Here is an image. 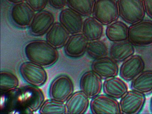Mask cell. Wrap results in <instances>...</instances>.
<instances>
[{
	"label": "cell",
	"mask_w": 152,
	"mask_h": 114,
	"mask_svg": "<svg viewBox=\"0 0 152 114\" xmlns=\"http://www.w3.org/2000/svg\"><path fill=\"white\" fill-rule=\"evenodd\" d=\"M49 5L56 10H63L67 3V0H48Z\"/></svg>",
	"instance_id": "f1b7e54d"
},
{
	"label": "cell",
	"mask_w": 152,
	"mask_h": 114,
	"mask_svg": "<svg viewBox=\"0 0 152 114\" xmlns=\"http://www.w3.org/2000/svg\"><path fill=\"white\" fill-rule=\"evenodd\" d=\"M118 63L110 56H107L95 59L91 64V70L104 80L119 75L120 68Z\"/></svg>",
	"instance_id": "9a60e30c"
},
{
	"label": "cell",
	"mask_w": 152,
	"mask_h": 114,
	"mask_svg": "<svg viewBox=\"0 0 152 114\" xmlns=\"http://www.w3.org/2000/svg\"><path fill=\"white\" fill-rule=\"evenodd\" d=\"M131 89L145 95L152 93V70L143 71L131 81Z\"/></svg>",
	"instance_id": "603a6c76"
},
{
	"label": "cell",
	"mask_w": 152,
	"mask_h": 114,
	"mask_svg": "<svg viewBox=\"0 0 152 114\" xmlns=\"http://www.w3.org/2000/svg\"><path fill=\"white\" fill-rule=\"evenodd\" d=\"M146 14L152 20V0H144Z\"/></svg>",
	"instance_id": "f546056e"
},
{
	"label": "cell",
	"mask_w": 152,
	"mask_h": 114,
	"mask_svg": "<svg viewBox=\"0 0 152 114\" xmlns=\"http://www.w3.org/2000/svg\"><path fill=\"white\" fill-rule=\"evenodd\" d=\"M58 20L70 34L81 33L83 22V16L72 9L67 7L61 10Z\"/></svg>",
	"instance_id": "4fadbf2b"
},
{
	"label": "cell",
	"mask_w": 152,
	"mask_h": 114,
	"mask_svg": "<svg viewBox=\"0 0 152 114\" xmlns=\"http://www.w3.org/2000/svg\"><path fill=\"white\" fill-rule=\"evenodd\" d=\"M150 110H151V112L152 113V97L151 98V100H150Z\"/></svg>",
	"instance_id": "1f68e13d"
},
{
	"label": "cell",
	"mask_w": 152,
	"mask_h": 114,
	"mask_svg": "<svg viewBox=\"0 0 152 114\" xmlns=\"http://www.w3.org/2000/svg\"><path fill=\"white\" fill-rule=\"evenodd\" d=\"M70 33L58 21L55 22L46 34V40L57 49L64 47L70 36Z\"/></svg>",
	"instance_id": "d6986e66"
},
{
	"label": "cell",
	"mask_w": 152,
	"mask_h": 114,
	"mask_svg": "<svg viewBox=\"0 0 152 114\" xmlns=\"http://www.w3.org/2000/svg\"><path fill=\"white\" fill-rule=\"evenodd\" d=\"M106 26V36L110 42L115 43L128 40L129 26L127 23L117 20Z\"/></svg>",
	"instance_id": "7402d4cb"
},
{
	"label": "cell",
	"mask_w": 152,
	"mask_h": 114,
	"mask_svg": "<svg viewBox=\"0 0 152 114\" xmlns=\"http://www.w3.org/2000/svg\"><path fill=\"white\" fill-rule=\"evenodd\" d=\"M67 114H84L90 107V98L82 91L73 93L65 102Z\"/></svg>",
	"instance_id": "e0dca14e"
},
{
	"label": "cell",
	"mask_w": 152,
	"mask_h": 114,
	"mask_svg": "<svg viewBox=\"0 0 152 114\" xmlns=\"http://www.w3.org/2000/svg\"><path fill=\"white\" fill-rule=\"evenodd\" d=\"M104 25L93 16H89L83 20L82 33L88 41L99 40L104 33Z\"/></svg>",
	"instance_id": "44dd1931"
},
{
	"label": "cell",
	"mask_w": 152,
	"mask_h": 114,
	"mask_svg": "<svg viewBox=\"0 0 152 114\" xmlns=\"http://www.w3.org/2000/svg\"><path fill=\"white\" fill-rule=\"evenodd\" d=\"M26 2L35 12L45 10L48 4V0H26Z\"/></svg>",
	"instance_id": "83f0119b"
},
{
	"label": "cell",
	"mask_w": 152,
	"mask_h": 114,
	"mask_svg": "<svg viewBox=\"0 0 152 114\" xmlns=\"http://www.w3.org/2000/svg\"><path fill=\"white\" fill-rule=\"evenodd\" d=\"M128 89V85L124 80L117 76L104 79L103 83L104 93L116 99H121Z\"/></svg>",
	"instance_id": "ac0fdd59"
},
{
	"label": "cell",
	"mask_w": 152,
	"mask_h": 114,
	"mask_svg": "<svg viewBox=\"0 0 152 114\" xmlns=\"http://www.w3.org/2000/svg\"><path fill=\"white\" fill-rule=\"evenodd\" d=\"M145 68L143 58L138 54H134L122 62L119 69V75L124 81L131 82L144 71Z\"/></svg>",
	"instance_id": "7c38bea8"
},
{
	"label": "cell",
	"mask_w": 152,
	"mask_h": 114,
	"mask_svg": "<svg viewBox=\"0 0 152 114\" xmlns=\"http://www.w3.org/2000/svg\"><path fill=\"white\" fill-rule=\"evenodd\" d=\"M55 15L50 11L44 10L37 12L28 28L29 32L35 37L46 35L55 23Z\"/></svg>",
	"instance_id": "ba28073f"
},
{
	"label": "cell",
	"mask_w": 152,
	"mask_h": 114,
	"mask_svg": "<svg viewBox=\"0 0 152 114\" xmlns=\"http://www.w3.org/2000/svg\"><path fill=\"white\" fill-rule=\"evenodd\" d=\"M40 114H67L66 103L53 99L44 101L39 110Z\"/></svg>",
	"instance_id": "484cf974"
},
{
	"label": "cell",
	"mask_w": 152,
	"mask_h": 114,
	"mask_svg": "<svg viewBox=\"0 0 152 114\" xmlns=\"http://www.w3.org/2000/svg\"><path fill=\"white\" fill-rule=\"evenodd\" d=\"M19 81L18 77L10 71H1V91H7L18 87Z\"/></svg>",
	"instance_id": "4316f807"
},
{
	"label": "cell",
	"mask_w": 152,
	"mask_h": 114,
	"mask_svg": "<svg viewBox=\"0 0 152 114\" xmlns=\"http://www.w3.org/2000/svg\"><path fill=\"white\" fill-rule=\"evenodd\" d=\"M119 17L131 25L145 18L146 12L144 0H117Z\"/></svg>",
	"instance_id": "277c9868"
},
{
	"label": "cell",
	"mask_w": 152,
	"mask_h": 114,
	"mask_svg": "<svg viewBox=\"0 0 152 114\" xmlns=\"http://www.w3.org/2000/svg\"><path fill=\"white\" fill-rule=\"evenodd\" d=\"M95 0H67V7L80 14L83 17L92 15Z\"/></svg>",
	"instance_id": "d4e9b609"
},
{
	"label": "cell",
	"mask_w": 152,
	"mask_h": 114,
	"mask_svg": "<svg viewBox=\"0 0 152 114\" xmlns=\"http://www.w3.org/2000/svg\"><path fill=\"white\" fill-rule=\"evenodd\" d=\"M145 95L134 90L128 91L120 99L121 114H138L142 110L145 102Z\"/></svg>",
	"instance_id": "8fae6325"
},
{
	"label": "cell",
	"mask_w": 152,
	"mask_h": 114,
	"mask_svg": "<svg viewBox=\"0 0 152 114\" xmlns=\"http://www.w3.org/2000/svg\"><path fill=\"white\" fill-rule=\"evenodd\" d=\"M90 108L92 114H121L119 102L106 94L92 98Z\"/></svg>",
	"instance_id": "30bf717a"
},
{
	"label": "cell",
	"mask_w": 152,
	"mask_h": 114,
	"mask_svg": "<svg viewBox=\"0 0 152 114\" xmlns=\"http://www.w3.org/2000/svg\"><path fill=\"white\" fill-rule=\"evenodd\" d=\"M74 86L71 78L65 75L56 77L50 84L49 94L50 99L65 102L73 94Z\"/></svg>",
	"instance_id": "52a82bcc"
},
{
	"label": "cell",
	"mask_w": 152,
	"mask_h": 114,
	"mask_svg": "<svg viewBox=\"0 0 152 114\" xmlns=\"http://www.w3.org/2000/svg\"><path fill=\"white\" fill-rule=\"evenodd\" d=\"M43 91L31 85L18 87V113H34L39 110L45 101Z\"/></svg>",
	"instance_id": "7a4b0ae2"
},
{
	"label": "cell",
	"mask_w": 152,
	"mask_h": 114,
	"mask_svg": "<svg viewBox=\"0 0 152 114\" xmlns=\"http://www.w3.org/2000/svg\"><path fill=\"white\" fill-rule=\"evenodd\" d=\"M109 48L104 41L100 39L88 41L87 53L88 55L94 59L107 57L109 54Z\"/></svg>",
	"instance_id": "cb8c5ba5"
},
{
	"label": "cell",
	"mask_w": 152,
	"mask_h": 114,
	"mask_svg": "<svg viewBox=\"0 0 152 114\" xmlns=\"http://www.w3.org/2000/svg\"><path fill=\"white\" fill-rule=\"evenodd\" d=\"M58 49L46 40L30 41L25 46L24 52L28 60L44 67L51 66L59 58Z\"/></svg>",
	"instance_id": "6da1fadb"
},
{
	"label": "cell",
	"mask_w": 152,
	"mask_h": 114,
	"mask_svg": "<svg viewBox=\"0 0 152 114\" xmlns=\"http://www.w3.org/2000/svg\"><path fill=\"white\" fill-rule=\"evenodd\" d=\"M134 53V45L128 40L113 43L109 48V56L118 63L123 62Z\"/></svg>",
	"instance_id": "ffe728a7"
},
{
	"label": "cell",
	"mask_w": 152,
	"mask_h": 114,
	"mask_svg": "<svg viewBox=\"0 0 152 114\" xmlns=\"http://www.w3.org/2000/svg\"><path fill=\"white\" fill-rule=\"evenodd\" d=\"M19 71L23 80L34 86H42L48 80V74L44 67L30 61L20 65Z\"/></svg>",
	"instance_id": "8992f818"
},
{
	"label": "cell",
	"mask_w": 152,
	"mask_h": 114,
	"mask_svg": "<svg viewBox=\"0 0 152 114\" xmlns=\"http://www.w3.org/2000/svg\"><path fill=\"white\" fill-rule=\"evenodd\" d=\"M128 40L137 47H147L152 45V20L144 19L130 25Z\"/></svg>",
	"instance_id": "3957f363"
},
{
	"label": "cell",
	"mask_w": 152,
	"mask_h": 114,
	"mask_svg": "<svg viewBox=\"0 0 152 114\" xmlns=\"http://www.w3.org/2000/svg\"><path fill=\"white\" fill-rule=\"evenodd\" d=\"M35 12L25 1L13 4L10 15L15 26L20 28H26L30 26Z\"/></svg>",
	"instance_id": "9c48e42d"
},
{
	"label": "cell",
	"mask_w": 152,
	"mask_h": 114,
	"mask_svg": "<svg viewBox=\"0 0 152 114\" xmlns=\"http://www.w3.org/2000/svg\"><path fill=\"white\" fill-rule=\"evenodd\" d=\"M92 16L104 26L118 20L120 17L117 0H95Z\"/></svg>",
	"instance_id": "5b68a950"
},
{
	"label": "cell",
	"mask_w": 152,
	"mask_h": 114,
	"mask_svg": "<svg viewBox=\"0 0 152 114\" xmlns=\"http://www.w3.org/2000/svg\"><path fill=\"white\" fill-rule=\"evenodd\" d=\"M88 42L82 33L70 35L64 46L65 53L70 58H80L87 52Z\"/></svg>",
	"instance_id": "2e32d148"
},
{
	"label": "cell",
	"mask_w": 152,
	"mask_h": 114,
	"mask_svg": "<svg viewBox=\"0 0 152 114\" xmlns=\"http://www.w3.org/2000/svg\"><path fill=\"white\" fill-rule=\"evenodd\" d=\"M103 83L102 78L91 70L85 72L82 75L80 88L90 99H92L100 94L103 89Z\"/></svg>",
	"instance_id": "5bb4252c"
},
{
	"label": "cell",
	"mask_w": 152,
	"mask_h": 114,
	"mask_svg": "<svg viewBox=\"0 0 152 114\" xmlns=\"http://www.w3.org/2000/svg\"><path fill=\"white\" fill-rule=\"evenodd\" d=\"M6 1L9 3L14 4L26 1V0H6Z\"/></svg>",
	"instance_id": "4dcf8cb0"
}]
</instances>
